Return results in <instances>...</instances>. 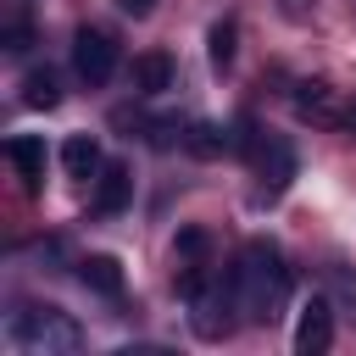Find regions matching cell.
<instances>
[{
	"label": "cell",
	"mask_w": 356,
	"mask_h": 356,
	"mask_svg": "<svg viewBox=\"0 0 356 356\" xmlns=\"http://www.w3.org/2000/svg\"><path fill=\"white\" fill-rule=\"evenodd\" d=\"M234 295H239V312L250 323H273L289 300V267L273 245H245L239 267H234Z\"/></svg>",
	"instance_id": "obj_1"
},
{
	"label": "cell",
	"mask_w": 356,
	"mask_h": 356,
	"mask_svg": "<svg viewBox=\"0 0 356 356\" xmlns=\"http://www.w3.org/2000/svg\"><path fill=\"white\" fill-rule=\"evenodd\" d=\"M6 345L28 356H67V350H83V328L61 306H17L6 317Z\"/></svg>",
	"instance_id": "obj_2"
},
{
	"label": "cell",
	"mask_w": 356,
	"mask_h": 356,
	"mask_svg": "<svg viewBox=\"0 0 356 356\" xmlns=\"http://www.w3.org/2000/svg\"><path fill=\"white\" fill-rule=\"evenodd\" d=\"M72 67H78V78H83L89 89L111 83V72H117V44H111V33L83 28V33L72 39Z\"/></svg>",
	"instance_id": "obj_3"
},
{
	"label": "cell",
	"mask_w": 356,
	"mask_h": 356,
	"mask_svg": "<svg viewBox=\"0 0 356 356\" xmlns=\"http://www.w3.org/2000/svg\"><path fill=\"white\" fill-rule=\"evenodd\" d=\"M256 172H261V189H267V195H284L289 178H295V150H289V139L261 134V139H256Z\"/></svg>",
	"instance_id": "obj_4"
},
{
	"label": "cell",
	"mask_w": 356,
	"mask_h": 356,
	"mask_svg": "<svg viewBox=\"0 0 356 356\" xmlns=\"http://www.w3.org/2000/svg\"><path fill=\"white\" fill-rule=\"evenodd\" d=\"M334 345V312H328V300H306L300 306V323H295V350L300 356H323Z\"/></svg>",
	"instance_id": "obj_5"
},
{
	"label": "cell",
	"mask_w": 356,
	"mask_h": 356,
	"mask_svg": "<svg viewBox=\"0 0 356 356\" xmlns=\"http://www.w3.org/2000/svg\"><path fill=\"white\" fill-rule=\"evenodd\" d=\"M184 150L200 156V161H217V156L234 150V134H228L222 122H189V128H184Z\"/></svg>",
	"instance_id": "obj_6"
},
{
	"label": "cell",
	"mask_w": 356,
	"mask_h": 356,
	"mask_svg": "<svg viewBox=\"0 0 356 356\" xmlns=\"http://www.w3.org/2000/svg\"><path fill=\"white\" fill-rule=\"evenodd\" d=\"M134 195V172L122 161H106L100 167V184H95V211H122Z\"/></svg>",
	"instance_id": "obj_7"
},
{
	"label": "cell",
	"mask_w": 356,
	"mask_h": 356,
	"mask_svg": "<svg viewBox=\"0 0 356 356\" xmlns=\"http://www.w3.org/2000/svg\"><path fill=\"white\" fill-rule=\"evenodd\" d=\"M6 156H11L17 178H22L28 189H39V178H44V139H33V134H17V139L6 145Z\"/></svg>",
	"instance_id": "obj_8"
},
{
	"label": "cell",
	"mask_w": 356,
	"mask_h": 356,
	"mask_svg": "<svg viewBox=\"0 0 356 356\" xmlns=\"http://www.w3.org/2000/svg\"><path fill=\"white\" fill-rule=\"evenodd\" d=\"M78 278H83V289H95V295H122V267H117L111 256H83V261H78Z\"/></svg>",
	"instance_id": "obj_9"
},
{
	"label": "cell",
	"mask_w": 356,
	"mask_h": 356,
	"mask_svg": "<svg viewBox=\"0 0 356 356\" xmlns=\"http://www.w3.org/2000/svg\"><path fill=\"white\" fill-rule=\"evenodd\" d=\"M61 161H67L72 178H95V172H100V145H95L89 134H72V139L61 145Z\"/></svg>",
	"instance_id": "obj_10"
},
{
	"label": "cell",
	"mask_w": 356,
	"mask_h": 356,
	"mask_svg": "<svg viewBox=\"0 0 356 356\" xmlns=\"http://www.w3.org/2000/svg\"><path fill=\"white\" fill-rule=\"evenodd\" d=\"M56 100H61V83H56V72H50V67H39V72H28V78H22V106L50 111Z\"/></svg>",
	"instance_id": "obj_11"
},
{
	"label": "cell",
	"mask_w": 356,
	"mask_h": 356,
	"mask_svg": "<svg viewBox=\"0 0 356 356\" xmlns=\"http://www.w3.org/2000/svg\"><path fill=\"white\" fill-rule=\"evenodd\" d=\"M134 83H139L145 95L172 89V61H167V56H139V61H134Z\"/></svg>",
	"instance_id": "obj_12"
},
{
	"label": "cell",
	"mask_w": 356,
	"mask_h": 356,
	"mask_svg": "<svg viewBox=\"0 0 356 356\" xmlns=\"http://www.w3.org/2000/svg\"><path fill=\"white\" fill-rule=\"evenodd\" d=\"M234 61V22H217L211 28V67H228Z\"/></svg>",
	"instance_id": "obj_13"
},
{
	"label": "cell",
	"mask_w": 356,
	"mask_h": 356,
	"mask_svg": "<svg viewBox=\"0 0 356 356\" xmlns=\"http://www.w3.org/2000/svg\"><path fill=\"white\" fill-rule=\"evenodd\" d=\"M278 11H284L289 22H312V11H317V0H278Z\"/></svg>",
	"instance_id": "obj_14"
},
{
	"label": "cell",
	"mask_w": 356,
	"mask_h": 356,
	"mask_svg": "<svg viewBox=\"0 0 356 356\" xmlns=\"http://www.w3.org/2000/svg\"><path fill=\"white\" fill-rule=\"evenodd\" d=\"M6 50H11V56L28 50V22H11V28H6Z\"/></svg>",
	"instance_id": "obj_15"
},
{
	"label": "cell",
	"mask_w": 356,
	"mask_h": 356,
	"mask_svg": "<svg viewBox=\"0 0 356 356\" xmlns=\"http://www.w3.org/2000/svg\"><path fill=\"white\" fill-rule=\"evenodd\" d=\"M117 6H122L128 17H150V11H156V0H117Z\"/></svg>",
	"instance_id": "obj_16"
},
{
	"label": "cell",
	"mask_w": 356,
	"mask_h": 356,
	"mask_svg": "<svg viewBox=\"0 0 356 356\" xmlns=\"http://www.w3.org/2000/svg\"><path fill=\"white\" fill-rule=\"evenodd\" d=\"M339 128H350V134H356V100H345V106H339Z\"/></svg>",
	"instance_id": "obj_17"
}]
</instances>
